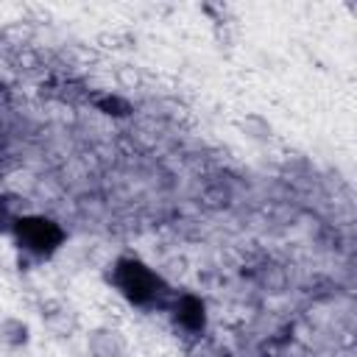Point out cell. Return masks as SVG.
Segmentation results:
<instances>
[{"label":"cell","instance_id":"13","mask_svg":"<svg viewBox=\"0 0 357 357\" xmlns=\"http://www.w3.org/2000/svg\"><path fill=\"white\" fill-rule=\"evenodd\" d=\"M167 268H170V273H173V276H176V273L181 276V273L187 271V259H184V257H178V259H170V262H167Z\"/></svg>","mask_w":357,"mask_h":357},{"label":"cell","instance_id":"6","mask_svg":"<svg viewBox=\"0 0 357 357\" xmlns=\"http://www.w3.org/2000/svg\"><path fill=\"white\" fill-rule=\"evenodd\" d=\"M28 340H31V326L22 318H14V315L0 318V346L22 349L28 346Z\"/></svg>","mask_w":357,"mask_h":357},{"label":"cell","instance_id":"4","mask_svg":"<svg viewBox=\"0 0 357 357\" xmlns=\"http://www.w3.org/2000/svg\"><path fill=\"white\" fill-rule=\"evenodd\" d=\"M42 321H45V326H47L53 335H59V337L73 335V332H75V326H78L75 312H73L64 301H56V298L42 304Z\"/></svg>","mask_w":357,"mask_h":357},{"label":"cell","instance_id":"11","mask_svg":"<svg viewBox=\"0 0 357 357\" xmlns=\"http://www.w3.org/2000/svg\"><path fill=\"white\" fill-rule=\"evenodd\" d=\"M100 42H109L106 47H112V50H126V47H134L137 39L126 31H114V33H100Z\"/></svg>","mask_w":357,"mask_h":357},{"label":"cell","instance_id":"1","mask_svg":"<svg viewBox=\"0 0 357 357\" xmlns=\"http://www.w3.org/2000/svg\"><path fill=\"white\" fill-rule=\"evenodd\" d=\"M114 287L131 301V304H151L162 287V279L156 271H151L145 262L134 257H120L112 271Z\"/></svg>","mask_w":357,"mask_h":357},{"label":"cell","instance_id":"2","mask_svg":"<svg viewBox=\"0 0 357 357\" xmlns=\"http://www.w3.org/2000/svg\"><path fill=\"white\" fill-rule=\"evenodd\" d=\"M14 237L17 245L33 257H50L61 243H64V231L56 220L42 218V215H22L14 218Z\"/></svg>","mask_w":357,"mask_h":357},{"label":"cell","instance_id":"7","mask_svg":"<svg viewBox=\"0 0 357 357\" xmlns=\"http://www.w3.org/2000/svg\"><path fill=\"white\" fill-rule=\"evenodd\" d=\"M237 131H240L245 139H251V142H268V139L273 137L271 120H268L265 114H257V112L240 117V120H237Z\"/></svg>","mask_w":357,"mask_h":357},{"label":"cell","instance_id":"14","mask_svg":"<svg viewBox=\"0 0 357 357\" xmlns=\"http://www.w3.org/2000/svg\"><path fill=\"white\" fill-rule=\"evenodd\" d=\"M0 357H14V349H8V346H0Z\"/></svg>","mask_w":357,"mask_h":357},{"label":"cell","instance_id":"12","mask_svg":"<svg viewBox=\"0 0 357 357\" xmlns=\"http://www.w3.org/2000/svg\"><path fill=\"white\" fill-rule=\"evenodd\" d=\"M229 201H231V195H229V190L223 184H218V192H212L209 187L204 190V204L206 206H226Z\"/></svg>","mask_w":357,"mask_h":357},{"label":"cell","instance_id":"10","mask_svg":"<svg viewBox=\"0 0 357 357\" xmlns=\"http://www.w3.org/2000/svg\"><path fill=\"white\" fill-rule=\"evenodd\" d=\"M114 81H117L120 89H139L142 73H139V67H134V64H120V67L114 70Z\"/></svg>","mask_w":357,"mask_h":357},{"label":"cell","instance_id":"5","mask_svg":"<svg viewBox=\"0 0 357 357\" xmlns=\"http://www.w3.org/2000/svg\"><path fill=\"white\" fill-rule=\"evenodd\" d=\"M176 321L187 332H204V326H206V307H204V301L198 296L184 293L176 301Z\"/></svg>","mask_w":357,"mask_h":357},{"label":"cell","instance_id":"8","mask_svg":"<svg viewBox=\"0 0 357 357\" xmlns=\"http://www.w3.org/2000/svg\"><path fill=\"white\" fill-rule=\"evenodd\" d=\"M92 106L100 114H106V117H128L134 112L131 100L123 98V95H117V92H100V95H95L92 98Z\"/></svg>","mask_w":357,"mask_h":357},{"label":"cell","instance_id":"9","mask_svg":"<svg viewBox=\"0 0 357 357\" xmlns=\"http://www.w3.org/2000/svg\"><path fill=\"white\" fill-rule=\"evenodd\" d=\"M262 284H265L271 293H282V290L287 287V273H284V268L276 265V262L265 265V268H262Z\"/></svg>","mask_w":357,"mask_h":357},{"label":"cell","instance_id":"3","mask_svg":"<svg viewBox=\"0 0 357 357\" xmlns=\"http://www.w3.org/2000/svg\"><path fill=\"white\" fill-rule=\"evenodd\" d=\"M86 354L89 357H123L126 337L117 326H95L86 335Z\"/></svg>","mask_w":357,"mask_h":357}]
</instances>
